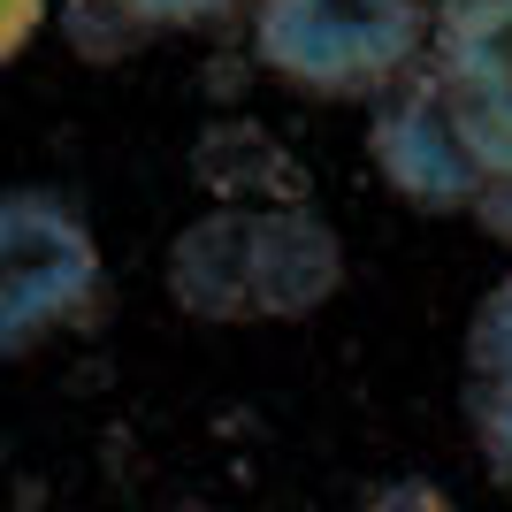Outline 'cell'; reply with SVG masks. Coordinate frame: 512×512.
Wrapping results in <instances>:
<instances>
[{
    "label": "cell",
    "instance_id": "1",
    "mask_svg": "<svg viewBox=\"0 0 512 512\" xmlns=\"http://www.w3.org/2000/svg\"><path fill=\"white\" fill-rule=\"evenodd\" d=\"M421 0H260L253 54L314 100H375L421 62Z\"/></svg>",
    "mask_w": 512,
    "mask_h": 512
},
{
    "label": "cell",
    "instance_id": "2",
    "mask_svg": "<svg viewBox=\"0 0 512 512\" xmlns=\"http://www.w3.org/2000/svg\"><path fill=\"white\" fill-rule=\"evenodd\" d=\"M100 237L62 192H0V360L39 352L100 306Z\"/></svg>",
    "mask_w": 512,
    "mask_h": 512
},
{
    "label": "cell",
    "instance_id": "3",
    "mask_svg": "<svg viewBox=\"0 0 512 512\" xmlns=\"http://www.w3.org/2000/svg\"><path fill=\"white\" fill-rule=\"evenodd\" d=\"M367 153H375V169L383 184L406 207L421 214H467L474 192H482V161L474 146L459 138V115H451L444 85H436V69L428 77H398L375 107V130H367Z\"/></svg>",
    "mask_w": 512,
    "mask_h": 512
},
{
    "label": "cell",
    "instance_id": "4",
    "mask_svg": "<svg viewBox=\"0 0 512 512\" xmlns=\"http://www.w3.org/2000/svg\"><path fill=\"white\" fill-rule=\"evenodd\" d=\"M436 85L482 176L512 169V0H451L436 23Z\"/></svg>",
    "mask_w": 512,
    "mask_h": 512
},
{
    "label": "cell",
    "instance_id": "5",
    "mask_svg": "<svg viewBox=\"0 0 512 512\" xmlns=\"http://www.w3.org/2000/svg\"><path fill=\"white\" fill-rule=\"evenodd\" d=\"M245 276L253 321H306L344 291V237L314 199H268L245 207Z\"/></svg>",
    "mask_w": 512,
    "mask_h": 512
},
{
    "label": "cell",
    "instance_id": "6",
    "mask_svg": "<svg viewBox=\"0 0 512 512\" xmlns=\"http://www.w3.org/2000/svg\"><path fill=\"white\" fill-rule=\"evenodd\" d=\"M169 299L207 329L253 321V276H245V207L214 199L199 222H184L169 245Z\"/></svg>",
    "mask_w": 512,
    "mask_h": 512
},
{
    "label": "cell",
    "instance_id": "7",
    "mask_svg": "<svg viewBox=\"0 0 512 512\" xmlns=\"http://www.w3.org/2000/svg\"><path fill=\"white\" fill-rule=\"evenodd\" d=\"M467 428L497 490H512V276L474 299L467 321Z\"/></svg>",
    "mask_w": 512,
    "mask_h": 512
},
{
    "label": "cell",
    "instance_id": "8",
    "mask_svg": "<svg viewBox=\"0 0 512 512\" xmlns=\"http://www.w3.org/2000/svg\"><path fill=\"white\" fill-rule=\"evenodd\" d=\"M192 176L207 199H230V207H268V199H299L306 176L299 161L283 153V138L253 115H214L192 146Z\"/></svg>",
    "mask_w": 512,
    "mask_h": 512
},
{
    "label": "cell",
    "instance_id": "9",
    "mask_svg": "<svg viewBox=\"0 0 512 512\" xmlns=\"http://www.w3.org/2000/svg\"><path fill=\"white\" fill-rule=\"evenodd\" d=\"M146 31H199V23H222L237 0H123Z\"/></svg>",
    "mask_w": 512,
    "mask_h": 512
},
{
    "label": "cell",
    "instance_id": "10",
    "mask_svg": "<svg viewBox=\"0 0 512 512\" xmlns=\"http://www.w3.org/2000/svg\"><path fill=\"white\" fill-rule=\"evenodd\" d=\"M467 214L497 237V245H512V169H505V176H482V192H474Z\"/></svg>",
    "mask_w": 512,
    "mask_h": 512
},
{
    "label": "cell",
    "instance_id": "11",
    "mask_svg": "<svg viewBox=\"0 0 512 512\" xmlns=\"http://www.w3.org/2000/svg\"><path fill=\"white\" fill-rule=\"evenodd\" d=\"M39 23H46V0H0V62H16Z\"/></svg>",
    "mask_w": 512,
    "mask_h": 512
}]
</instances>
